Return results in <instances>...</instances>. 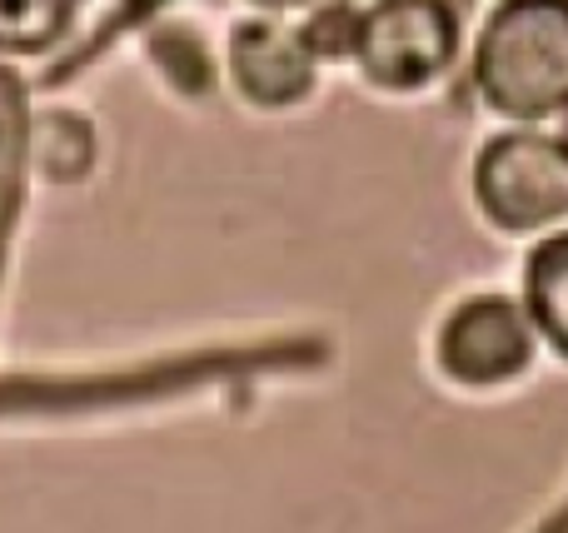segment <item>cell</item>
I'll return each mask as SVG.
<instances>
[{"instance_id": "9c48e42d", "label": "cell", "mask_w": 568, "mask_h": 533, "mask_svg": "<svg viewBox=\"0 0 568 533\" xmlns=\"http://www.w3.org/2000/svg\"><path fill=\"white\" fill-rule=\"evenodd\" d=\"M255 6H304V0H255Z\"/></svg>"}, {"instance_id": "6da1fadb", "label": "cell", "mask_w": 568, "mask_h": 533, "mask_svg": "<svg viewBox=\"0 0 568 533\" xmlns=\"http://www.w3.org/2000/svg\"><path fill=\"white\" fill-rule=\"evenodd\" d=\"M479 90L504 115H549L568 105V0H509L484 25L474 55Z\"/></svg>"}, {"instance_id": "3957f363", "label": "cell", "mask_w": 568, "mask_h": 533, "mask_svg": "<svg viewBox=\"0 0 568 533\" xmlns=\"http://www.w3.org/2000/svg\"><path fill=\"white\" fill-rule=\"evenodd\" d=\"M479 199L509 229L549 225L568 209V160L539 135L499 140L479 160Z\"/></svg>"}, {"instance_id": "ba28073f", "label": "cell", "mask_w": 568, "mask_h": 533, "mask_svg": "<svg viewBox=\"0 0 568 533\" xmlns=\"http://www.w3.org/2000/svg\"><path fill=\"white\" fill-rule=\"evenodd\" d=\"M554 145H559V155L568 160V105L559 110V130H554Z\"/></svg>"}, {"instance_id": "7a4b0ae2", "label": "cell", "mask_w": 568, "mask_h": 533, "mask_svg": "<svg viewBox=\"0 0 568 533\" xmlns=\"http://www.w3.org/2000/svg\"><path fill=\"white\" fill-rule=\"evenodd\" d=\"M459 25L439 0H384L354 20V55L384 90L429 85L454 55Z\"/></svg>"}, {"instance_id": "52a82bcc", "label": "cell", "mask_w": 568, "mask_h": 533, "mask_svg": "<svg viewBox=\"0 0 568 533\" xmlns=\"http://www.w3.org/2000/svg\"><path fill=\"white\" fill-rule=\"evenodd\" d=\"M70 0H0V45L40 50L60 35Z\"/></svg>"}, {"instance_id": "8992f818", "label": "cell", "mask_w": 568, "mask_h": 533, "mask_svg": "<svg viewBox=\"0 0 568 533\" xmlns=\"http://www.w3.org/2000/svg\"><path fill=\"white\" fill-rule=\"evenodd\" d=\"M529 309L544 335L568 349V235L549 239L529 265Z\"/></svg>"}, {"instance_id": "277c9868", "label": "cell", "mask_w": 568, "mask_h": 533, "mask_svg": "<svg viewBox=\"0 0 568 533\" xmlns=\"http://www.w3.org/2000/svg\"><path fill=\"white\" fill-rule=\"evenodd\" d=\"M529 359V319L509 299H479L459 309L444 335V365L459 379H504Z\"/></svg>"}, {"instance_id": "5b68a950", "label": "cell", "mask_w": 568, "mask_h": 533, "mask_svg": "<svg viewBox=\"0 0 568 533\" xmlns=\"http://www.w3.org/2000/svg\"><path fill=\"white\" fill-rule=\"evenodd\" d=\"M310 50L280 25H245L235 35V80L245 85L250 100H300L310 90Z\"/></svg>"}]
</instances>
